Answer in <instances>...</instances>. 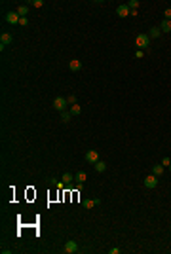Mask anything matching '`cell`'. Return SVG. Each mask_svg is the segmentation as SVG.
I'll use <instances>...</instances> for the list:
<instances>
[{"label":"cell","mask_w":171,"mask_h":254,"mask_svg":"<svg viewBox=\"0 0 171 254\" xmlns=\"http://www.w3.org/2000/svg\"><path fill=\"white\" fill-rule=\"evenodd\" d=\"M169 169H171V165H169Z\"/></svg>","instance_id":"28"},{"label":"cell","mask_w":171,"mask_h":254,"mask_svg":"<svg viewBox=\"0 0 171 254\" xmlns=\"http://www.w3.org/2000/svg\"><path fill=\"white\" fill-rule=\"evenodd\" d=\"M70 118H72V114H70V112H67V110L61 112V119H63V122H70Z\"/></svg>","instance_id":"19"},{"label":"cell","mask_w":171,"mask_h":254,"mask_svg":"<svg viewBox=\"0 0 171 254\" xmlns=\"http://www.w3.org/2000/svg\"><path fill=\"white\" fill-rule=\"evenodd\" d=\"M86 161L91 163V165H95V163L99 161V154H97L95 150H88V152H86Z\"/></svg>","instance_id":"3"},{"label":"cell","mask_w":171,"mask_h":254,"mask_svg":"<svg viewBox=\"0 0 171 254\" xmlns=\"http://www.w3.org/2000/svg\"><path fill=\"white\" fill-rule=\"evenodd\" d=\"M101 201H99V199H84V201H82V205H84V209H93L95 207V205H99Z\"/></svg>","instance_id":"9"},{"label":"cell","mask_w":171,"mask_h":254,"mask_svg":"<svg viewBox=\"0 0 171 254\" xmlns=\"http://www.w3.org/2000/svg\"><path fill=\"white\" fill-rule=\"evenodd\" d=\"M67 99L65 97H55V101H53V108L55 110H59V112H63V110H67Z\"/></svg>","instance_id":"2"},{"label":"cell","mask_w":171,"mask_h":254,"mask_svg":"<svg viewBox=\"0 0 171 254\" xmlns=\"http://www.w3.org/2000/svg\"><path fill=\"white\" fill-rule=\"evenodd\" d=\"M160 34H162L160 27H152V29H150V32H148V36H150V38H158Z\"/></svg>","instance_id":"14"},{"label":"cell","mask_w":171,"mask_h":254,"mask_svg":"<svg viewBox=\"0 0 171 254\" xmlns=\"http://www.w3.org/2000/svg\"><path fill=\"white\" fill-rule=\"evenodd\" d=\"M27 14H29L27 6H19V8H17V15H19V17H27Z\"/></svg>","instance_id":"15"},{"label":"cell","mask_w":171,"mask_h":254,"mask_svg":"<svg viewBox=\"0 0 171 254\" xmlns=\"http://www.w3.org/2000/svg\"><path fill=\"white\" fill-rule=\"evenodd\" d=\"M152 173H154L156 177H162V174H163V165H162V163L154 165V167H152Z\"/></svg>","instance_id":"12"},{"label":"cell","mask_w":171,"mask_h":254,"mask_svg":"<svg viewBox=\"0 0 171 254\" xmlns=\"http://www.w3.org/2000/svg\"><path fill=\"white\" fill-rule=\"evenodd\" d=\"M116 14H118L120 17H127L131 14V10L127 8V4H122V6H118V8H116Z\"/></svg>","instance_id":"7"},{"label":"cell","mask_w":171,"mask_h":254,"mask_svg":"<svg viewBox=\"0 0 171 254\" xmlns=\"http://www.w3.org/2000/svg\"><path fill=\"white\" fill-rule=\"evenodd\" d=\"M67 102H69V104H76V97L74 95H69V97H67Z\"/></svg>","instance_id":"21"},{"label":"cell","mask_w":171,"mask_h":254,"mask_svg":"<svg viewBox=\"0 0 171 254\" xmlns=\"http://www.w3.org/2000/svg\"><path fill=\"white\" fill-rule=\"evenodd\" d=\"M30 4H33L34 8H42V6H44V2H42V0H33Z\"/></svg>","instance_id":"22"},{"label":"cell","mask_w":171,"mask_h":254,"mask_svg":"<svg viewBox=\"0 0 171 254\" xmlns=\"http://www.w3.org/2000/svg\"><path fill=\"white\" fill-rule=\"evenodd\" d=\"M160 31H162V32H171V19H166V21H162V25H160Z\"/></svg>","instance_id":"11"},{"label":"cell","mask_w":171,"mask_h":254,"mask_svg":"<svg viewBox=\"0 0 171 254\" xmlns=\"http://www.w3.org/2000/svg\"><path fill=\"white\" fill-rule=\"evenodd\" d=\"M74 180H76L78 184H82L84 180H86V173H76V174H74Z\"/></svg>","instance_id":"18"},{"label":"cell","mask_w":171,"mask_h":254,"mask_svg":"<svg viewBox=\"0 0 171 254\" xmlns=\"http://www.w3.org/2000/svg\"><path fill=\"white\" fill-rule=\"evenodd\" d=\"M72 180H74V174H70V173H65L63 174V182L65 184H72Z\"/></svg>","instance_id":"16"},{"label":"cell","mask_w":171,"mask_h":254,"mask_svg":"<svg viewBox=\"0 0 171 254\" xmlns=\"http://www.w3.org/2000/svg\"><path fill=\"white\" fill-rule=\"evenodd\" d=\"M19 19L21 17L17 15V11H8V14H6V23H10V25H17Z\"/></svg>","instance_id":"4"},{"label":"cell","mask_w":171,"mask_h":254,"mask_svg":"<svg viewBox=\"0 0 171 254\" xmlns=\"http://www.w3.org/2000/svg\"><path fill=\"white\" fill-rule=\"evenodd\" d=\"M69 68H70L72 72H78V70H80V68H82V63H80V61H78V59H72V61L69 63Z\"/></svg>","instance_id":"10"},{"label":"cell","mask_w":171,"mask_h":254,"mask_svg":"<svg viewBox=\"0 0 171 254\" xmlns=\"http://www.w3.org/2000/svg\"><path fill=\"white\" fill-rule=\"evenodd\" d=\"M162 165H163V167H169V165H171V159H169V158H163V159H162Z\"/></svg>","instance_id":"23"},{"label":"cell","mask_w":171,"mask_h":254,"mask_svg":"<svg viewBox=\"0 0 171 254\" xmlns=\"http://www.w3.org/2000/svg\"><path fill=\"white\" fill-rule=\"evenodd\" d=\"M166 19H171V8L166 10Z\"/></svg>","instance_id":"26"},{"label":"cell","mask_w":171,"mask_h":254,"mask_svg":"<svg viewBox=\"0 0 171 254\" xmlns=\"http://www.w3.org/2000/svg\"><path fill=\"white\" fill-rule=\"evenodd\" d=\"M108 252H110V254H118V252H120V249H116V246H114V249H110Z\"/></svg>","instance_id":"27"},{"label":"cell","mask_w":171,"mask_h":254,"mask_svg":"<svg viewBox=\"0 0 171 254\" xmlns=\"http://www.w3.org/2000/svg\"><path fill=\"white\" fill-rule=\"evenodd\" d=\"M95 171H97V173H105V171H107V163H105V161H97V163H95Z\"/></svg>","instance_id":"13"},{"label":"cell","mask_w":171,"mask_h":254,"mask_svg":"<svg viewBox=\"0 0 171 254\" xmlns=\"http://www.w3.org/2000/svg\"><path fill=\"white\" fill-rule=\"evenodd\" d=\"M19 25H21V27L29 25V19H27V17H21V19H19Z\"/></svg>","instance_id":"24"},{"label":"cell","mask_w":171,"mask_h":254,"mask_svg":"<svg viewBox=\"0 0 171 254\" xmlns=\"http://www.w3.org/2000/svg\"><path fill=\"white\" fill-rule=\"evenodd\" d=\"M135 44L139 46V50H146L150 46V36L148 34H139L135 38Z\"/></svg>","instance_id":"1"},{"label":"cell","mask_w":171,"mask_h":254,"mask_svg":"<svg viewBox=\"0 0 171 254\" xmlns=\"http://www.w3.org/2000/svg\"><path fill=\"white\" fill-rule=\"evenodd\" d=\"M158 186V177L156 174H150V177L145 178V188H156Z\"/></svg>","instance_id":"5"},{"label":"cell","mask_w":171,"mask_h":254,"mask_svg":"<svg viewBox=\"0 0 171 254\" xmlns=\"http://www.w3.org/2000/svg\"><path fill=\"white\" fill-rule=\"evenodd\" d=\"M127 8H129L131 11L137 10V8H139V2H137V0H129V2H127Z\"/></svg>","instance_id":"20"},{"label":"cell","mask_w":171,"mask_h":254,"mask_svg":"<svg viewBox=\"0 0 171 254\" xmlns=\"http://www.w3.org/2000/svg\"><path fill=\"white\" fill-rule=\"evenodd\" d=\"M135 57H137V59H143V57H145V51H143V50H139V51L135 53Z\"/></svg>","instance_id":"25"},{"label":"cell","mask_w":171,"mask_h":254,"mask_svg":"<svg viewBox=\"0 0 171 254\" xmlns=\"http://www.w3.org/2000/svg\"><path fill=\"white\" fill-rule=\"evenodd\" d=\"M11 42H14V36H11V34H8V32L0 34V46H8V44H11Z\"/></svg>","instance_id":"8"},{"label":"cell","mask_w":171,"mask_h":254,"mask_svg":"<svg viewBox=\"0 0 171 254\" xmlns=\"http://www.w3.org/2000/svg\"><path fill=\"white\" fill-rule=\"evenodd\" d=\"M80 112H82L80 104H72V106H70V114H72V116H78V114H80Z\"/></svg>","instance_id":"17"},{"label":"cell","mask_w":171,"mask_h":254,"mask_svg":"<svg viewBox=\"0 0 171 254\" xmlns=\"http://www.w3.org/2000/svg\"><path fill=\"white\" fill-rule=\"evenodd\" d=\"M78 250V243H76V241H67V243H65V252L67 254H74Z\"/></svg>","instance_id":"6"}]
</instances>
